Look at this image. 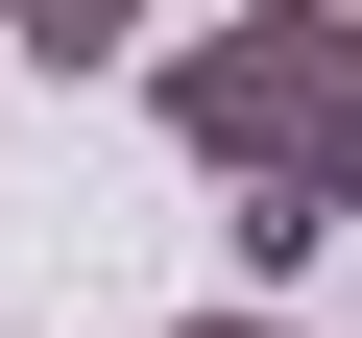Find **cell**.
I'll return each mask as SVG.
<instances>
[{"instance_id": "obj_1", "label": "cell", "mask_w": 362, "mask_h": 338, "mask_svg": "<svg viewBox=\"0 0 362 338\" xmlns=\"http://www.w3.org/2000/svg\"><path fill=\"white\" fill-rule=\"evenodd\" d=\"M145 97H169V145L242 194V266H290V242H338V218H362V49H338V0L194 25Z\"/></svg>"}, {"instance_id": "obj_2", "label": "cell", "mask_w": 362, "mask_h": 338, "mask_svg": "<svg viewBox=\"0 0 362 338\" xmlns=\"http://www.w3.org/2000/svg\"><path fill=\"white\" fill-rule=\"evenodd\" d=\"M194 338H290V314H242V290H218V314H194Z\"/></svg>"}]
</instances>
